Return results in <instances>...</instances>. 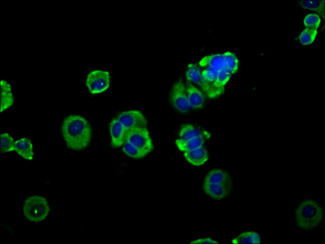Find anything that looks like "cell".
<instances>
[{
	"mask_svg": "<svg viewBox=\"0 0 325 244\" xmlns=\"http://www.w3.org/2000/svg\"><path fill=\"white\" fill-rule=\"evenodd\" d=\"M204 80L202 89L210 98L220 95L226 84L237 70L238 60L233 53L227 51L203 57L198 62Z\"/></svg>",
	"mask_w": 325,
	"mask_h": 244,
	"instance_id": "cell-1",
	"label": "cell"
},
{
	"mask_svg": "<svg viewBox=\"0 0 325 244\" xmlns=\"http://www.w3.org/2000/svg\"><path fill=\"white\" fill-rule=\"evenodd\" d=\"M61 131L66 146L80 151L86 148L92 138V128L88 121L78 114L68 115L64 119Z\"/></svg>",
	"mask_w": 325,
	"mask_h": 244,
	"instance_id": "cell-2",
	"label": "cell"
},
{
	"mask_svg": "<svg viewBox=\"0 0 325 244\" xmlns=\"http://www.w3.org/2000/svg\"><path fill=\"white\" fill-rule=\"evenodd\" d=\"M324 215L322 206L316 201L305 200L300 203L295 210V219L300 229L308 231L318 227Z\"/></svg>",
	"mask_w": 325,
	"mask_h": 244,
	"instance_id": "cell-3",
	"label": "cell"
},
{
	"mask_svg": "<svg viewBox=\"0 0 325 244\" xmlns=\"http://www.w3.org/2000/svg\"><path fill=\"white\" fill-rule=\"evenodd\" d=\"M22 210L26 219L34 223H38L46 218L50 209L48 201L44 198L34 195L26 199Z\"/></svg>",
	"mask_w": 325,
	"mask_h": 244,
	"instance_id": "cell-4",
	"label": "cell"
},
{
	"mask_svg": "<svg viewBox=\"0 0 325 244\" xmlns=\"http://www.w3.org/2000/svg\"><path fill=\"white\" fill-rule=\"evenodd\" d=\"M110 74L108 71L96 69L88 73L86 85L92 94H97L106 91L110 87Z\"/></svg>",
	"mask_w": 325,
	"mask_h": 244,
	"instance_id": "cell-5",
	"label": "cell"
},
{
	"mask_svg": "<svg viewBox=\"0 0 325 244\" xmlns=\"http://www.w3.org/2000/svg\"><path fill=\"white\" fill-rule=\"evenodd\" d=\"M147 154L153 149V145L149 132L145 127H137L127 131L126 141Z\"/></svg>",
	"mask_w": 325,
	"mask_h": 244,
	"instance_id": "cell-6",
	"label": "cell"
},
{
	"mask_svg": "<svg viewBox=\"0 0 325 244\" xmlns=\"http://www.w3.org/2000/svg\"><path fill=\"white\" fill-rule=\"evenodd\" d=\"M171 100L174 107L180 113H185L190 108L188 98L186 87L182 79L172 86Z\"/></svg>",
	"mask_w": 325,
	"mask_h": 244,
	"instance_id": "cell-7",
	"label": "cell"
},
{
	"mask_svg": "<svg viewBox=\"0 0 325 244\" xmlns=\"http://www.w3.org/2000/svg\"><path fill=\"white\" fill-rule=\"evenodd\" d=\"M128 131L137 127L146 128L147 120L144 114L137 110L121 112L116 117Z\"/></svg>",
	"mask_w": 325,
	"mask_h": 244,
	"instance_id": "cell-8",
	"label": "cell"
},
{
	"mask_svg": "<svg viewBox=\"0 0 325 244\" xmlns=\"http://www.w3.org/2000/svg\"><path fill=\"white\" fill-rule=\"evenodd\" d=\"M111 144L114 147L122 146L126 141L127 130L116 118L112 119L109 124Z\"/></svg>",
	"mask_w": 325,
	"mask_h": 244,
	"instance_id": "cell-9",
	"label": "cell"
},
{
	"mask_svg": "<svg viewBox=\"0 0 325 244\" xmlns=\"http://www.w3.org/2000/svg\"><path fill=\"white\" fill-rule=\"evenodd\" d=\"M232 185H216L204 184L203 189L210 197L214 199H222L227 197L231 193Z\"/></svg>",
	"mask_w": 325,
	"mask_h": 244,
	"instance_id": "cell-10",
	"label": "cell"
},
{
	"mask_svg": "<svg viewBox=\"0 0 325 244\" xmlns=\"http://www.w3.org/2000/svg\"><path fill=\"white\" fill-rule=\"evenodd\" d=\"M184 155L189 163L194 166L204 164L208 158V151L204 146L184 152Z\"/></svg>",
	"mask_w": 325,
	"mask_h": 244,
	"instance_id": "cell-11",
	"label": "cell"
},
{
	"mask_svg": "<svg viewBox=\"0 0 325 244\" xmlns=\"http://www.w3.org/2000/svg\"><path fill=\"white\" fill-rule=\"evenodd\" d=\"M211 134L198 127L192 124L184 125L179 133V139L182 140H192L200 137L210 136Z\"/></svg>",
	"mask_w": 325,
	"mask_h": 244,
	"instance_id": "cell-12",
	"label": "cell"
},
{
	"mask_svg": "<svg viewBox=\"0 0 325 244\" xmlns=\"http://www.w3.org/2000/svg\"><path fill=\"white\" fill-rule=\"evenodd\" d=\"M204 184L216 185H232L230 175L221 169H214L208 173Z\"/></svg>",
	"mask_w": 325,
	"mask_h": 244,
	"instance_id": "cell-13",
	"label": "cell"
},
{
	"mask_svg": "<svg viewBox=\"0 0 325 244\" xmlns=\"http://www.w3.org/2000/svg\"><path fill=\"white\" fill-rule=\"evenodd\" d=\"M0 112L10 108L14 103L12 87L6 81L0 80Z\"/></svg>",
	"mask_w": 325,
	"mask_h": 244,
	"instance_id": "cell-14",
	"label": "cell"
},
{
	"mask_svg": "<svg viewBox=\"0 0 325 244\" xmlns=\"http://www.w3.org/2000/svg\"><path fill=\"white\" fill-rule=\"evenodd\" d=\"M188 103L190 108L198 109L204 103V96L202 92L192 84L186 87Z\"/></svg>",
	"mask_w": 325,
	"mask_h": 244,
	"instance_id": "cell-15",
	"label": "cell"
},
{
	"mask_svg": "<svg viewBox=\"0 0 325 244\" xmlns=\"http://www.w3.org/2000/svg\"><path fill=\"white\" fill-rule=\"evenodd\" d=\"M14 151L26 160H32L33 159V145L30 140L28 138H22L16 141Z\"/></svg>",
	"mask_w": 325,
	"mask_h": 244,
	"instance_id": "cell-16",
	"label": "cell"
},
{
	"mask_svg": "<svg viewBox=\"0 0 325 244\" xmlns=\"http://www.w3.org/2000/svg\"><path fill=\"white\" fill-rule=\"evenodd\" d=\"M210 136L211 135L202 136L192 140H182L178 139L176 140L175 143L180 151L186 152L204 146Z\"/></svg>",
	"mask_w": 325,
	"mask_h": 244,
	"instance_id": "cell-17",
	"label": "cell"
},
{
	"mask_svg": "<svg viewBox=\"0 0 325 244\" xmlns=\"http://www.w3.org/2000/svg\"><path fill=\"white\" fill-rule=\"evenodd\" d=\"M186 78L190 82L198 85L202 89L204 85V80L201 71L198 66L192 63H190L186 71Z\"/></svg>",
	"mask_w": 325,
	"mask_h": 244,
	"instance_id": "cell-18",
	"label": "cell"
},
{
	"mask_svg": "<svg viewBox=\"0 0 325 244\" xmlns=\"http://www.w3.org/2000/svg\"><path fill=\"white\" fill-rule=\"evenodd\" d=\"M233 244H260V237L255 232L248 231L242 233L232 241Z\"/></svg>",
	"mask_w": 325,
	"mask_h": 244,
	"instance_id": "cell-19",
	"label": "cell"
},
{
	"mask_svg": "<svg viewBox=\"0 0 325 244\" xmlns=\"http://www.w3.org/2000/svg\"><path fill=\"white\" fill-rule=\"evenodd\" d=\"M298 3L302 7L316 11L324 17V0H301Z\"/></svg>",
	"mask_w": 325,
	"mask_h": 244,
	"instance_id": "cell-20",
	"label": "cell"
},
{
	"mask_svg": "<svg viewBox=\"0 0 325 244\" xmlns=\"http://www.w3.org/2000/svg\"><path fill=\"white\" fill-rule=\"evenodd\" d=\"M122 150L126 155L136 159L142 158L148 154L144 151L126 141L122 145Z\"/></svg>",
	"mask_w": 325,
	"mask_h": 244,
	"instance_id": "cell-21",
	"label": "cell"
},
{
	"mask_svg": "<svg viewBox=\"0 0 325 244\" xmlns=\"http://www.w3.org/2000/svg\"><path fill=\"white\" fill-rule=\"evenodd\" d=\"M14 141L8 133H4L0 135V151L6 153L14 151Z\"/></svg>",
	"mask_w": 325,
	"mask_h": 244,
	"instance_id": "cell-22",
	"label": "cell"
},
{
	"mask_svg": "<svg viewBox=\"0 0 325 244\" xmlns=\"http://www.w3.org/2000/svg\"><path fill=\"white\" fill-rule=\"evenodd\" d=\"M317 30L306 28L300 34L299 40L303 45L311 44L315 39Z\"/></svg>",
	"mask_w": 325,
	"mask_h": 244,
	"instance_id": "cell-23",
	"label": "cell"
},
{
	"mask_svg": "<svg viewBox=\"0 0 325 244\" xmlns=\"http://www.w3.org/2000/svg\"><path fill=\"white\" fill-rule=\"evenodd\" d=\"M304 23L306 28L317 30L320 23V18L316 13H310L304 17Z\"/></svg>",
	"mask_w": 325,
	"mask_h": 244,
	"instance_id": "cell-24",
	"label": "cell"
},
{
	"mask_svg": "<svg viewBox=\"0 0 325 244\" xmlns=\"http://www.w3.org/2000/svg\"><path fill=\"white\" fill-rule=\"evenodd\" d=\"M190 244H218V242L210 238H207L193 241Z\"/></svg>",
	"mask_w": 325,
	"mask_h": 244,
	"instance_id": "cell-25",
	"label": "cell"
}]
</instances>
